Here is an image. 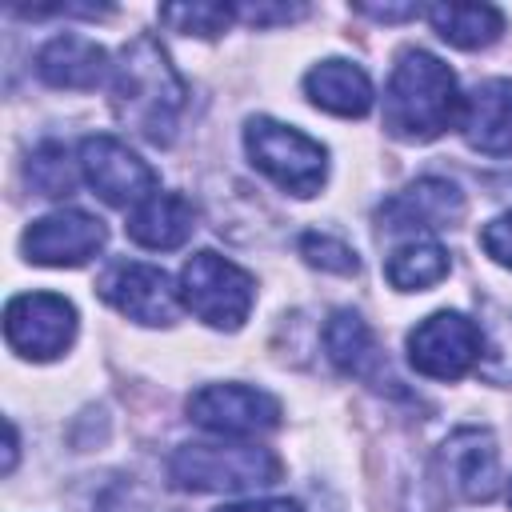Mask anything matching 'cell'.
<instances>
[{
  "label": "cell",
  "mask_w": 512,
  "mask_h": 512,
  "mask_svg": "<svg viewBox=\"0 0 512 512\" xmlns=\"http://www.w3.org/2000/svg\"><path fill=\"white\" fill-rule=\"evenodd\" d=\"M188 88L172 68L168 52L152 36H136L120 48L112 68V108L148 144H172Z\"/></svg>",
  "instance_id": "6da1fadb"
},
{
  "label": "cell",
  "mask_w": 512,
  "mask_h": 512,
  "mask_svg": "<svg viewBox=\"0 0 512 512\" xmlns=\"http://www.w3.org/2000/svg\"><path fill=\"white\" fill-rule=\"evenodd\" d=\"M460 100L464 96L456 92V76L440 56L404 48L384 88V128L412 144L436 140L460 120Z\"/></svg>",
  "instance_id": "7a4b0ae2"
},
{
  "label": "cell",
  "mask_w": 512,
  "mask_h": 512,
  "mask_svg": "<svg viewBox=\"0 0 512 512\" xmlns=\"http://www.w3.org/2000/svg\"><path fill=\"white\" fill-rule=\"evenodd\" d=\"M168 476L184 492H252L280 480V460L256 444H184L172 452Z\"/></svg>",
  "instance_id": "3957f363"
},
{
  "label": "cell",
  "mask_w": 512,
  "mask_h": 512,
  "mask_svg": "<svg viewBox=\"0 0 512 512\" xmlns=\"http://www.w3.org/2000/svg\"><path fill=\"white\" fill-rule=\"evenodd\" d=\"M244 148L252 164L276 180L292 196H316L328 176V152L320 140L304 136L300 128H288L272 116H256L244 128Z\"/></svg>",
  "instance_id": "277c9868"
},
{
  "label": "cell",
  "mask_w": 512,
  "mask_h": 512,
  "mask_svg": "<svg viewBox=\"0 0 512 512\" xmlns=\"http://www.w3.org/2000/svg\"><path fill=\"white\" fill-rule=\"evenodd\" d=\"M256 300V280L220 252H196L180 268V304L208 328L236 332Z\"/></svg>",
  "instance_id": "5b68a950"
},
{
  "label": "cell",
  "mask_w": 512,
  "mask_h": 512,
  "mask_svg": "<svg viewBox=\"0 0 512 512\" xmlns=\"http://www.w3.org/2000/svg\"><path fill=\"white\" fill-rule=\"evenodd\" d=\"M484 356V328L464 312H432L408 332V364L428 380H460Z\"/></svg>",
  "instance_id": "8992f818"
},
{
  "label": "cell",
  "mask_w": 512,
  "mask_h": 512,
  "mask_svg": "<svg viewBox=\"0 0 512 512\" xmlns=\"http://www.w3.org/2000/svg\"><path fill=\"white\" fill-rule=\"evenodd\" d=\"M76 164H80V176L88 180V188L112 208H136L152 192H160L156 172L116 136H84Z\"/></svg>",
  "instance_id": "52a82bcc"
},
{
  "label": "cell",
  "mask_w": 512,
  "mask_h": 512,
  "mask_svg": "<svg viewBox=\"0 0 512 512\" xmlns=\"http://www.w3.org/2000/svg\"><path fill=\"white\" fill-rule=\"evenodd\" d=\"M4 336L28 360H56L76 336V308L56 292H24L4 308Z\"/></svg>",
  "instance_id": "ba28073f"
},
{
  "label": "cell",
  "mask_w": 512,
  "mask_h": 512,
  "mask_svg": "<svg viewBox=\"0 0 512 512\" xmlns=\"http://www.w3.org/2000/svg\"><path fill=\"white\" fill-rule=\"evenodd\" d=\"M188 416L216 436H260L280 424V400L248 384H204L188 396Z\"/></svg>",
  "instance_id": "9c48e42d"
},
{
  "label": "cell",
  "mask_w": 512,
  "mask_h": 512,
  "mask_svg": "<svg viewBox=\"0 0 512 512\" xmlns=\"http://www.w3.org/2000/svg\"><path fill=\"white\" fill-rule=\"evenodd\" d=\"M104 240H108V228L100 216L80 212V208H60L28 224L24 256L48 268H80L104 248Z\"/></svg>",
  "instance_id": "30bf717a"
},
{
  "label": "cell",
  "mask_w": 512,
  "mask_h": 512,
  "mask_svg": "<svg viewBox=\"0 0 512 512\" xmlns=\"http://www.w3.org/2000/svg\"><path fill=\"white\" fill-rule=\"evenodd\" d=\"M100 296L128 320L148 324V328H164L176 320L180 308V288H172L168 272L156 264H136V260H120L104 272L100 280Z\"/></svg>",
  "instance_id": "8fae6325"
},
{
  "label": "cell",
  "mask_w": 512,
  "mask_h": 512,
  "mask_svg": "<svg viewBox=\"0 0 512 512\" xmlns=\"http://www.w3.org/2000/svg\"><path fill=\"white\" fill-rule=\"evenodd\" d=\"M460 216H464V192L440 176H424L376 208L380 232H412V236L452 228Z\"/></svg>",
  "instance_id": "7c38bea8"
},
{
  "label": "cell",
  "mask_w": 512,
  "mask_h": 512,
  "mask_svg": "<svg viewBox=\"0 0 512 512\" xmlns=\"http://www.w3.org/2000/svg\"><path fill=\"white\" fill-rule=\"evenodd\" d=\"M440 476L464 500H492L500 488V452L488 428H456L440 444Z\"/></svg>",
  "instance_id": "4fadbf2b"
},
{
  "label": "cell",
  "mask_w": 512,
  "mask_h": 512,
  "mask_svg": "<svg viewBox=\"0 0 512 512\" xmlns=\"http://www.w3.org/2000/svg\"><path fill=\"white\" fill-rule=\"evenodd\" d=\"M460 132L484 156H512V80H484L460 100Z\"/></svg>",
  "instance_id": "5bb4252c"
},
{
  "label": "cell",
  "mask_w": 512,
  "mask_h": 512,
  "mask_svg": "<svg viewBox=\"0 0 512 512\" xmlns=\"http://www.w3.org/2000/svg\"><path fill=\"white\" fill-rule=\"evenodd\" d=\"M108 72V52L76 32L52 36L36 52V76L52 88H96Z\"/></svg>",
  "instance_id": "9a60e30c"
},
{
  "label": "cell",
  "mask_w": 512,
  "mask_h": 512,
  "mask_svg": "<svg viewBox=\"0 0 512 512\" xmlns=\"http://www.w3.org/2000/svg\"><path fill=\"white\" fill-rule=\"evenodd\" d=\"M124 228H128V236L140 248L172 252V248H180L196 232V208L180 192H152L144 204H136L128 212V224Z\"/></svg>",
  "instance_id": "2e32d148"
},
{
  "label": "cell",
  "mask_w": 512,
  "mask_h": 512,
  "mask_svg": "<svg viewBox=\"0 0 512 512\" xmlns=\"http://www.w3.org/2000/svg\"><path fill=\"white\" fill-rule=\"evenodd\" d=\"M324 348H328V360L344 372V376H356L364 384H380L388 376V364H384V352L372 336V328L364 324V316L340 308L328 316L324 324Z\"/></svg>",
  "instance_id": "e0dca14e"
},
{
  "label": "cell",
  "mask_w": 512,
  "mask_h": 512,
  "mask_svg": "<svg viewBox=\"0 0 512 512\" xmlns=\"http://www.w3.org/2000/svg\"><path fill=\"white\" fill-rule=\"evenodd\" d=\"M304 92L332 116H364L372 108V80L352 60H320L304 76Z\"/></svg>",
  "instance_id": "ac0fdd59"
},
{
  "label": "cell",
  "mask_w": 512,
  "mask_h": 512,
  "mask_svg": "<svg viewBox=\"0 0 512 512\" xmlns=\"http://www.w3.org/2000/svg\"><path fill=\"white\" fill-rule=\"evenodd\" d=\"M436 36L456 48H488L504 32V12L492 4H432L424 8Z\"/></svg>",
  "instance_id": "d6986e66"
},
{
  "label": "cell",
  "mask_w": 512,
  "mask_h": 512,
  "mask_svg": "<svg viewBox=\"0 0 512 512\" xmlns=\"http://www.w3.org/2000/svg\"><path fill=\"white\" fill-rule=\"evenodd\" d=\"M388 284L400 292H424L448 276V248L432 236H408L388 256Z\"/></svg>",
  "instance_id": "ffe728a7"
},
{
  "label": "cell",
  "mask_w": 512,
  "mask_h": 512,
  "mask_svg": "<svg viewBox=\"0 0 512 512\" xmlns=\"http://www.w3.org/2000/svg\"><path fill=\"white\" fill-rule=\"evenodd\" d=\"M232 16L236 8L228 4H164L160 8V20L184 36H220L232 24Z\"/></svg>",
  "instance_id": "44dd1931"
},
{
  "label": "cell",
  "mask_w": 512,
  "mask_h": 512,
  "mask_svg": "<svg viewBox=\"0 0 512 512\" xmlns=\"http://www.w3.org/2000/svg\"><path fill=\"white\" fill-rule=\"evenodd\" d=\"M28 180L40 196H68L76 188V172L64 144H40L28 160Z\"/></svg>",
  "instance_id": "7402d4cb"
},
{
  "label": "cell",
  "mask_w": 512,
  "mask_h": 512,
  "mask_svg": "<svg viewBox=\"0 0 512 512\" xmlns=\"http://www.w3.org/2000/svg\"><path fill=\"white\" fill-rule=\"evenodd\" d=\"M300 256H304L312 268H324V272H336V276H356V272H360L356 252H352L344 240L324 236V232H304V236H300Z\"/></svg>",
  "instance_id": "603a6c76"
},
{
  "label": "cell",
  "mask_w": 512,
  "mask_h": 512,
  "mask_svg": "<svg viewBox=\"0 0 512 512\" xmlns=\"http://www.w3.org/2000/svg\"><path fill=\"white\" fill-rule=\"evenodd\" d=\"M480 372L488 380H512V316H496V324L484 332Z\"/></svg>",
  "instance_id": "cb8c5ba5"
},
{
  "label": "cell",
  "mask_w": 512,
  "mask_h": 512,
  "mask_svg": "<svg viewBox=\"0 0 512 512\" xmlns=\"http://www.w3.org/2000/svg\"><path fill=\"white\" fill-rule=\"evenodd\" d=\"M480 244H484V252H488L496 264L512 268V212L488 220V224L480 228Z\"/></svg>",
  "instance_id": "d4e9b609"
},
{
  "label": "cell",
  "mask_w": 512,
  "mask_h": 512,
  "mask_svg": "<svg viewBox=\"0 0 512 512\" xmlns=\"http://www.w3.org/2000/svg\"><path fill=\"white\" fill-rule=\"evenodd\" d=\"M308 8L304 4H244L236 8V16H244L248 24H288V20H300Z\"/></svg>",
  "instance_id": "484cf974"
},
{
  "label": "cell",
  "mask_w": 512,
  "mask_h": 512,
  "mask_svg": "<svg viewBox=\"0 0 512 512\" xmlns=\"http://www.w3.org/2000/svg\"><path fill=\"white\" fill-rule=\"evenodd\" d=\"M216 512H304L296 500H240V504H224Z\"/></svg>",
  "instance_id": "4316f807"
},
{
  "label": "cell",
  "mask_w": 512,
  "mask_h": 512,
  "mask_svg": "<svg viewBox=\"0 0 512 512\" xmlns=\"http://www.w3.org/2000/svg\"><path fill=\"white\" fill-rule=\"evenodd\" d=\"M360 12H368L376 20H412L424 8H416V4H360Z\"/></svg>",
  "instance_id": "83f0119b"
},
{
  "label": "cell",
  "mask_w": 512,
  "mask_h": 512,
  "mask_svg": "<svg viewBox=\"0 0 512 512\" xmlns=\"http://www.w3.org/2000/svg\"><path fill=\"white\" fill-rule=\"evenodd\" d=\"M508 504H512V480H508Z\"/></svg>",
  "instance_id": "f1b7e54d"
}]
</instances>
